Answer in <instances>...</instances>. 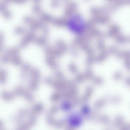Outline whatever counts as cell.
Here are the masks:
<instances>
[{
  "label": "cell",
  "instance_id": "cell-4",
  "mask_svg": "<svg viewBox=\"0 0 130 130\" xmlns=\"http://www.w3.org/2000/svg\"><path fill=\"white\" fill-rule=\"evenodd\" d=\"M125 83L127 85H130V78H128L126 80Z\"/></svg>",
  "mask_w": 130,
  "mask_h": 130
},
{
  "label": "cell",
  "instance_id": "cell-3",
  "mask_svg": "<svg viewBox=\"0 0 130 130\" xmlns=\"http://www.w3.org/2000/svg\"><path fill=\"white\" fill-rule=\"evenodd\" d=\"M125 65L126 68L128 70L130 69V60H126Z\"/></svg>",
  "mask_w": 130,
  "mask_h": 130
},
{
  "label": "cell",
  "instance_id": "cell-2",
  "mask_svg": "<svg viewBox=\"0 0 130 130\" xmlns=\"http://www.w3.org/2000/svg\"><path fill=\"white\" fill-rule=\"evenodd\" d=\"M122 77V74L120 72H118L114 75V78L116 80H119Z\"/></svg>",
  "mask_w": 130,
  "mask_h": 130
},
{
  "label": "cell",
  "instance_id": "cell-1",
  "mask_svg": "<svg viewBox=\"0 0 130 130\" xmlns=\"http://www.w3.org/2000/svg\"><path fill=\"white\" fill-rule=\"evenodd\" d=\"M70 25L72 29L77 32H81L84 27L82 20L78 17L72 19L70 21Z\"/></svg>",
  "mask_w": 130,
  "mask_h": 130
}]
</instances>
